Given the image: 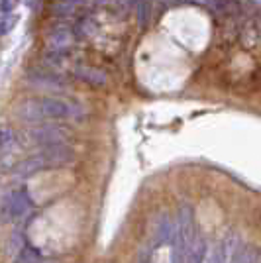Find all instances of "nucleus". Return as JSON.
Wrapping results in <instances>:
<instances>
[{"instance_id": "obj_1", "label": "nucleus", "mask_w": 261, "mask_h": 263, "mask_svg": "<svg viewBox=\"0 0 261 263\" xmlns=\"http://www.w3.org/2000/svg\"><path fill=\"white\" fill-rule=\"evenodd\" d=\"M18 114L24 120L30 122H44V120H77L85 112L83 108L67 99L57 97H40L30 99L20 104Z\"/></svg>"}, {"instance_id": "obj_2", "label": "nucleus", "mask_w": 261, "mask_h": 263, "mask_svg": "<svg viewBox=\"0 0 261 263\" xmlns=\"http://www.w3.org/2000/svg\"><path fill=\"white\" fill-rule=\"evenodd\" d=\"M75 159V152L67 143H53V145H44L42 152L24 159L22 163L16 165L18 175H32L42 169H53V167H63Z\"/></svg>"}, {"instance_id": "obj_3", "label": "nucleus", "mask_w": 261, "mask_h": 263, "mask_svg": "<svg viewBox=\"0 0 261 263\" xmlns=\"http://www.w3.org/2000/svg\"><path fill=\"white\" fill-rule=\"evenodd\" d=\"M195 214L189 204H183L177 214V222L173 226V252L171 263H189L191 252L195 248Z\"/></svg>"}, {"instance_id": "obj_4", "label": "nucleus", "mask_w": 261, "mask_h": 263, "mask_svg": "<svg viewBox=\"0 0 261 263\" xmlns=\"http://www.w3.org/2000/svg\"><path fill=\"white\" fill-rule=\"evenodd\" d=\"M32 210V200L24 191H12L2 202V216L6 220H22Z\"/></svg>"}, {"instance_id": "obj_5", "label": "nucleus", "mask_w": 261, "mask_h": 263, "mask_svg": "<svg viewBox=\"0 0 261 263\" xmlns=\"http://www.w3.org/2000/svg\"><path fill=\"white\" fill-rule=\"evenodd\" d=\"M65 132L61 128H55V126H40L38 130L33 132V138L44 145H53V143H65Z\"/></svg>"}, {"instance_id": "obj_6", "label": "nucleus", "mask_w": 261, "mask_h": 263, "mask_svg": "<svg viewBox=\"0 0 261 263\" xmlns=\"http://www.w3.org/2000/svg\"><path fill=\"white\" fill-rule=\"evenodd\" d=\"M173 238V222L169 220V214H161L155 226V234H153V248H159Z\"/></svg>"}, {"instance_id": "obj_7", "label": "nucleus", "mask_w": 261, "mask_h": 263, "mask_svg": "<svg viewBox=\"0 0 261 263\" xmlns=\"http://www.w3.org/2000/svg\"><path fill=\"white\" fill-rule=\"evenodd\" d=\"M238 246H239L238 236H236L234 232H230L228 236L222 240L220 248H218L214 263H230L232 261V257H234V253H236V250H238Z\"/></svg>"}, {"instance_id": "obj_8", "label": "nucleus", "mask_w": 261, "mask_h": 263, "mask_svg": "<svg viewBox=\"0 0 261 263\" xmlns=\"http://www.w3.org/2000/svg\"><path fill=\"white\" fill-rule=\"evenodd\" d=\"M71 42H73V33L69 28H55L47 37V44H49L51 51H63L71 45Z\"/></svg>"}, {"instance_id": "obj_9", "label": "nucleus", "mask_w": 261, "mask_h": 263, "mask_svg": "<svg viewBox=\"0 0 261 263\" xmlns=\"http://www.w3.org/2000/svg\"><path fill=\"white\" fill-rule=\"evenodd\" d=\"M75 75L81 81L92 85V87H104L106 85V75L102 71H98V69H92V67H77Z\"/></svg>"}, {"instance_id": "obj_10", "label": "nucleus", "mask_w": 261, "mask_h": 263, "mask_svg": "<svg viewBox=\"0 0 261 263\" xmlns=\"http://www.w3.org/2000/svg\"><path fill=\"white\" fill-rule=\"evenodd\" d=\"M230 263H261V253L253 246H238Z\"/></svg>"}, {"instance_id": "obj_11", "label": "nucleus", "mask_w": 261, "mask_h": 263, "mask_svg": "<svg viewBox=\"0 0 261 263\" xmlns=\"http://www.w3.org/2000/svg\"><path fill=\"white\" fill-rule=\"evenodd\" d=\"M189 263H214V257L208 252L207 241L204 240L195 241V248H193V252H191Z\"/></svg>"}, {"instance_id": "obj_12", "label": "nucleus", "mask_w": 261, "mask_h": 263, "mask_svg": "<svg viewBox=\"0 0 261 263\" xmlns=\"http://www.w3.org/2000/svg\"><path fill=\"white\" fill-rule=\"evenodd\" d=\"M204 2L208 4V8H212L216 14H222V16L238 10L236 4H234V0H204Z\"/></svg>"}, {"instance_id": "obj_13", "label": "nucleus", "mask_w": 261, "mask_h": 263, "mask_svg": "<svg viewBox=\"0 0 261 263\" xmlns=\"http://www.w3.org/2000/svg\"><path fill=\"white\" fill-rule=\"evenodd\" d=\"M16 24H18V16L12 14V12H4V14L0 16V35L12 32V30L16 28Z\"/></svg>"}, {"instance_id": "obj_14", "label": "nucleus", "mask_w": 261, "mask_h": 263, "mask_svg": "<svg viewBox=\"0 0 261 263\" xmlns=\"http://www.w3.org/2000/svg\"><path fill=\"white\" fill-rule=\"evenodd\" d=\"M40 259H42V255L38 253V250H33V248H24L22 252L18 253L16 263H38Z\"/></svg>"}, {"instance_id": "obj_15", "label": "nucleus", "mask_w": 261, "mask_h": 263, "mask_svg": "<svg viewBox=\"0 0 261 263\" xmlns=\"http://www.w3.org/2000/svg\"><path fill=\"white\" fill-rule=\"evenodd\" d=\"M16 145V136L10 128H0V149H10Z\"/></svg>"}, {"instance_id": "obj_16", "label": "nucleus", "mask_w": 261, "mask_h": 263, "mask_svg": "<svg viewBox=\"0 0 261 263\" xmlns=\"http://www.w3.org/2000/svg\"><path fill=\"white\" fill-rule=\"evenodd\" d=\"M95 30H97V26H95V22L90 18H83L81 22L77 24V35L79 37H88Z\"/></svg>"}, {"instance_id": "obj_17", "label": "nucleus", "mask_w": 261, "mask_h": 263, "mask_svg": "<svg viewBox=\"0 0 261 263\" xmlns=\"http://www.w3.org/2000/svg\"><path fill=\"white\" fill-rule=\"evenodd\" d=\"M18 2H20V0H0V10H2V12H12V10H16Z\"/></svg>"}, {"instance_id": "obj_18", "label": "nucleus", "mask_w": 261, "mask_h": 263, "mask_svg": "<svg viewBox=\"0 0 261 263\" xmlns=\"http://www.w3.org/2000/svg\"><path fill=\"white\" fill-rule=\"evenodd\" d=\"M61 2H65V4H69V6H73V8H75L77 4H83L85 0H61Z\"/></svg>"}, {"instance_id": "obj_19", "label": "nucleus", "mask_w": 261, "mask_h": 263, "mask_svg": "<svg viewBox=\"0 0 261 263\" xmlns=\"http://www.w3.org/2000/svg\"><path fill=\"white\" fill-rule=\"evenodd\" d=\"M38 263H57V261H53V259H40Z\"/></svg>"}]
</instances>
